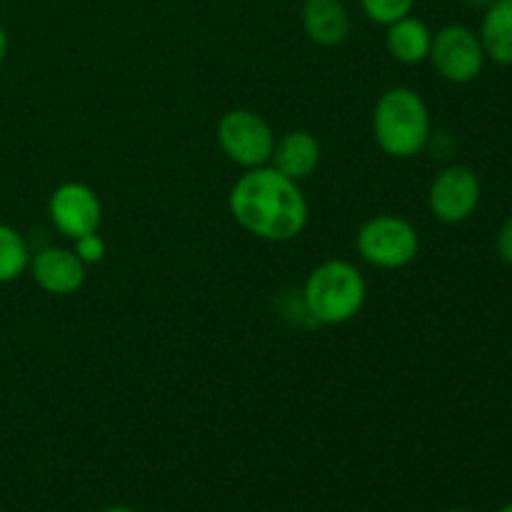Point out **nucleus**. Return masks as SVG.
Listing matches in <instances>:
<instances>
[{
  "label": "nucleus",
  "mask_w": 512,
  "mask_h": 512,
  "mask_svg": "<svg viewBox=\"0 0 512 512\" xmlns=\"http://www.w3.org/2000/svg\"><path fill=\"white\" fill-rule=\"evenodd\" d=\"M368 280L348 260H325L310 270L303 285V303L320 325L350 323L363 310Z\"/></svg>",
  "instance_id": "7ed1b4c3"
},
{
  "label": "nucleus",
  "mask_w": 512,
  "mask_h": 512,
  "mask_svg": "<svg viewBox=\"0 0 512 512\" xmlns=\"http://www.w3.org/2000/svg\"><path fill=\"white\" fill-rule=\"evenodd\" d=\"M8 50H10V38L8 33H5L3 25H0V65H3L5 58H8Z\"/></svg>",
  "instance_id": "a211bd4d"
},
{
  "label": "nucleus",
  "mask_w": 512,
  "mask_h": 512,
  "mask_svg": "<svg viewBox=\"0 0 512 512\" xmlns=\"http://www.w3.org/2000/svg\"><path fill=\"white\" fill-rule=\"evenodd\" d=\"M373 135L390 158L408 160L423 153L433 138V120L423 95L413 88H390L373 110Z\"/></svg>",
  "instance_id": "f03ea898"
},
{
  "label": "nucleus",
  "mask_w": 512,
  "mask_h": 512,
  "mask_svg": "<svg viewBox=\"0 0 512 512\" xmlns=\"http://www.w3.org/2000/svg\"><path fill=\"white\" fill-rule=\"evenodd\" d=\"M355 248L373 268L400 270L418 258L420 235L415 225L400 215H375L360 225Z\"/></svg>",
  "instance_id": "20e7f679"
},
{
  "label": "nucleus",
  "mask_w": 512,
  "mask_h": 512,
  "mask_svg": "<svg viewBox=\"0 0 512 512\" xmlns=\"http://www.w3.org/2000/svg\"><path fill=\"white\" fill-rule=\"evenodd\" d=\"M30 245L13 225L0 223V285L18 280L30 268Z\"/></svg>",
  "instance_id": "4468645a"
},
{
  "label": "nucleus",
  "mask_w": 512,
  "mask_h": 512,
  "mask_svg": "<svg viewBox=\"0 0 512 512\" xmlns=\"http://www.w3.org/2000/svg\"><path fill=\"white\" fill-rule=\"evenodd\" d=\"M48 215L65 238L78 240L83 235L98 233L100 220H103V205L90 185L70 180L53 190L48 200Z\"/></svg>",
  "instance_id": "6e6552de"
},
{
  "label": "nucleus",
  "mask_w": 512,
  "mask_h": 512,
  "mask_svg": "<svg viewBox=\"0 0 512 512\" xmlns=\"http://www.w3.org/2000/svg\"><path fill=\"white\" fill-rule=\"evenodd\" d=\"M385 45H388V53L393 55L398 63L420 65V63H425L430 55V45H433V30H430L420 18L405 15V18H400L398 23L388 25Z\"/></svg>",
  "instance_id": "f8f14e48"
},
{
  "label": "nucleus",
  "mask_w": 512,
  "mask_h": 512,
  "mask_svg": "<svg viewBox=\"0 0 512 512\" xmlns=\"http://www.w3.org/2000/svg\"><path fill=\"white\" fill-rule=\"evenodd\" d=\"M463 3L468 5V8H473V10H483V13H485V10H488L490 5L495 3V0H463Z\"/></svg>",
  "instance_id": "6ab92c4d"
},
{
  "label": "nucleus",
  "mask_w": 512,
  "mask_h": 512,
  "mask_svg": "<svg viewBox=\"0 0 512 512\" xmlns=\"http://www.w3.org/2000/svg\"><path fill=\"white\" fill-rule=\"evenodd\" d=\"M428 60L443 80L453 85H468L483 73L488 58L480 35L468 25L453 23L433 33Z\"/></svg>",
  "instance_id": "423d86ee"
},
{
  "label": "nucleus",
  "mask_w": 512,
  "mask_h": 512,
  "mask_svg": "<svg viewBox=\"0 0 512 512\" xmlns=\"http://www.w3.org/2000/svg\"><path fill=\"white\" fill-rule=\"evenodd\" d=\"M85 268L88 265L68 248H45L30 258V275L43 293L75 295L85 285Z\"/></svg>",
  "instance_id": "1a4fd4ad"
},
{
  "label": "nucleus",
  "mask_w": 512,
  "mask_h": 512,
  "mask_svg": "<svg viewBox=\"0 0 512 512\" xmlns=\"http://www.w3.org/2000/svg\"><path fill=\"white\" fill-rule=\"evenodd\" d=\"M100 512H135V510L123 508V505H115V508H105V510H100Z\"/></svg>",
  "instance_id": "aec40b11"
},
{
  "label": "nucleus",
  "mask_w": 512,
  "mask_h": 512,
  "mask_svg": "<svg viewBox=\"0 0 512 512\" xmlns=\"http://www.w3.org/2000/svg\"><path fill=\"white\" fill-rule=\"evenodd\" d=\"M300 18L305 35L323 48H335L350 35V13L343 0H305Z\"/></svg>",
  "instance_id": "9d476101"
},
{
  "label": "nucleus",
  "mask_w": 512,
  "mask_h": 512,
  "mask_svg": "<svg viewBox=\"0 0 512 512\" xmlns=\"http://www.w3.org/2000/svg\"><path fill=\"white\" fill-rule=\"evenodd\" d=\"M443 512H473V510H468V508H448V510H443Z\"/></svg>",
  "instance_id": "412c9836"
},
{
  "label": "nucleus",
  "mask_w": 512,
  "mask_h": 512,
  "mask_svg": "<svg viewBox=\"0 0 512 512\" xmlns=\"http://www.w3.org/2000/svg\"><path fill=\"white\" fill-rule=\"evenodd\" d=\"M270 165H273L278 173H283L285 178L300 183V180L310 178V175L318 170L320 143L315 140L313 133H308V130H290L283 138L275 140Z\"/></svg>",
  "instance_id": "9b49d317"
},
{
  "label": "nucleus",
  "mask_w": 512,
  "mask_h": 512,
  "mask_svg": "<svg viewBox=\"0 0 512 512\" xmlns=\"http://www.w3.org/2000/svg\"><path fill=\"white\" fill-rule=\"evenodd\" d=\"M413 5L415 0H360V8L368 15V20L385 28L413 13Z\"/></svg>",
  "instance_id": "2eb2a0df"
},
{
  "label": "nucleus",
  "mask_w": 512,
  "mask_h": 512,
  "mask_svg": "<svg viewBox=\"0 0 512 512\" xmlns=\"http://www.w3.org/2000/svg\"><path fill=\"white\" fill-rule=\"evenodd\" d=\"M495 250H498L500 260L508 263L512 268V218L505 220L498 230V238H495Z\"/></svg>",
  "instance_id": "f3484780"
},
{
  "label": "nucleus",
  "mask_w": 512,
  "mask_h": 512,
  "mask_svg": "<svg viewBox=\"0 0 512 512\" xmlns=\"http://www.w3.org/2000/svg\"><path fill=\"white\" fill-rule=\"evenodd\" d=\"M478 35L485 48V58L512 68V0H495L485 10Z\"/></svg>",
  "instance_id": "ddd939ff"
},
{
  "label": "nucleus",
  "mask_w": 512,
  "mask_h": 512,
  "mask_svg": "<svg viewBox=\"0 0 512 512\" xmlns=\"http://www.w3.org/2000/svg\"><path fill=\"white\" fill-rule=\"evenodd\" d=\"M220 150L228 155L230 163L245 170L270 165L275 148V133L268 120L255 110L235 108L220 118L218 123Z\"/></svg>",
  "instance_id": "39448f33"
},
{
  "label": "nucleus",
  "mask_w": 512,
  "mask_h": 512,
  "mask_svg": "<svg viewBox=\"0 0 512 512\" xmlns=\"http://www.w3.org/2000/svg\"><path fill=\"white\" fill-rule=\"evenodd\" d=\"M483 185L468 165H448L435 175L428 190V208L445 225L465 223L475 215Z\"/></svg>",
  "instance_id": "0eeeda50"
},
{
  "label": "nucleus",
  "mask_w": 512,
  "mask_h": 512,
  "mask_svg": "<svg viewBox=\"0 0 512 512\" xmlns=\"http://www.w3.org/2000/svg\"><path fill=\"white\" fill-rule=\"evenodd\" d=\"M73 243H75L73 253L78 255V258L83 260L85 265H98V263H103L105 255H108V245H105V240L100 238L98 233L83 235V238L73 240Z\"/></svg>",
  "instance_id": "dca6fc26"
},
{
  "label": "nucleus",
  "mask_w": 512,
  "mask_h": 512,
  "mask_svg": "<svg viewBox=\"0 0 512 512\" xmlns=\"http://www.w3.org/2000/svg\"><path fill=\"white\" fill-rule=\"evenodd\" d=\"M498 512H512V503H508V505H505V508H500Z\"/></svg>",
  "instance_id": "4be33fe9"
},
{
  "label": "nucleus",
  "mask_w": 512,
  "mask_h": 512,
  "mask_svg": "<svg viewBox=\"0 0 512 512\" xmlns=\"http://www.w3.org/2000/svg\"><path fill=\"white\" fill-rule=\"evenodd\" d=\"M228 208L245 233L268 243H288L308 228L310 208L300 183L273 165L245 170L228 195Z\"/></svg>",
  "instance_id": "f257e3e1"
}]
</instances>
